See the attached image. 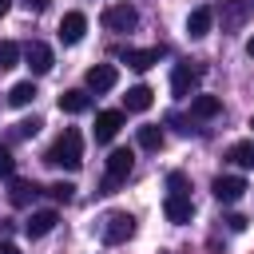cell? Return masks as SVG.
Wrapping results in <instances>:
<instances>
[{
  "label": "cell",
  "instance_id": "obj_1",
  "mask_svg": "<svg viewBox=\"0 0 254 254\" xmlns=\"http://www.w3.org/2000/svg\"><path fill=\"white\" fill-rule=\"evenodd\" d=\"M44 163L48 167H64V171H79L83 167V135L75 127H67L48 151H44Z\"/></svg>",
  "mask_w": 254,
  "mask_h": 254
},
{
  "label": "cell",
  "instance_id": "obj_2",
  "mask_svg": "<svg viewBox=\"0 0 254 254\" xmlns=\"http://www.w3.org/2000/svg\"><path fill=\"white\" fill-rule=\"evenodd\" d=\"M131 167H135V155H131L127 147L111 151V155H107V175H103V183H99V194H115L119 183H127Z\"/></svg>",
  "mask_w": 254,
  "mask_h": 254
},
{
  "label": "cell",
  "instance_id": "obj_3",
  "mask_svg": "<svg viewBox=\"0 0 254 254\" xmlns=\"http://www.w3.org/2000/svg\"><path fill=\"white\" fill-rule=\"evenodd\" d=\"M99 234H103V242H107V246H119V242H127V238L135 234V214H127V210H111V214L103 218Z\"/></svg>",
  "mask_w": 254,
  "mask_h": 254
},
{
  "label": "cell",
  "instance_id": "obj_4",
  "mask_svg": "<svg viewBox=\"0 0 254 254\" xmlns=\"http://www.w3.org/2000/svg\"><path fill=\"white\" fill-rule=\"evenodd\" d=\"M198 79H202L198 64H175V71H171V95L175 99H190L194 87H198Z\"/></svg>",
  "mask_w": 254,
  "mask_h": 254
},
{
  "label": "cell",
  "instance_id": "obj_5",
  "mask_svg": "<svg viewBox=\"0 0 254 254\" xmlns=\"http://www.w3.org/2000/svg\"><path fill=\"white\" fill-rule=\"evenodd\" d=\"M99 20H103L107 32H131L139 24V12H135V4H107Z\"/></svg>",
  "mask_w": 254,
  "mask_h": 254
},
{
  "label": "cell",
  "instance_id": "obj_6",
  "mask_svg": "<svg viewBox=\"0 0 254 254\" xmlns=\"http://www.w3.org/2000/svg\"><path fill=\"white\" fill-rule=\"evenodd\" d=\"M250 16H254V0H222L218 24H222V32H238Z\"/></svg>",
  "mask_w": 254,
  "mask_h": 254
},
{
  "label": "cell",
  "instance_id": "obj_7",
  "mask_svg": "<svg viewBox=\"0 0 254 254\" xmlns=\"http://www.w3.org/2000/svg\"><path fill=\"white\" fill-rule=\"evenodd\" d=\"M20 56H24V64L32 67V75H48V71H52V64H56V60H52V48H48V44H40V40H32Z\"/></svg>",
  "mask_w": 254,
  "mask_h": 254
},
{
  "label": "cell",
  "instance_id": "obj_8",
  "mask_svg": "<svg viewBox=\"0 0 254 254\" xmlns=\"http://www.w3.org/2000/svg\"><path fill=\"white\" fill-rule=\"evenodd\" d=\"M210 190H214L218 202H238V198L246 194V179H238V175H218V179L210 183Z\"/></svg>",
  "mask_w": 254,
  "mask_h": 254
},
{
  "label": "cell",
  "instance_id": "obj_9",
  "mask_svg": "<svg viewBox=\"0 0 254 254\" xmlns=\"http://www.w3.org/2000/svg\"><path fill=\"white\" fill-rule=\"evenodd\" d=\"M163 214H167V222H190V214H194V202H190V194H167L163 198Z\"/></svg>",
  "mask_w": 254,
  "mask_h": 254
},
{
  "label": "cell",
  "instance_id": "obj_10",
  "mask_svg": "<svg viewBox=\"0 0 254 254\" xmlns=\"http://www.w3.org/2000/svg\"><path fill=\"white\" fill-rule=\"evenodd\" d=\"M159 60H163V48H127V52H123V64L135 67V71H147V67H155Z\"/></svg>",
  "mask_w": 254,
  "mask_h": 254
},
{
  "label": "cell",
  "instance_id": "obj_11",
  "mask_svg": "<svg viewBox=\"0 0 254 254\" xmlns=\"http://www.w3.org/2000/svg\"><path fill=\"white\" fill-rule=\"evenodd\" d=\"M83 32H87V16H83V12H67V16L60 20V40H64V44H79Z\"/></svg>",
  "mask_w": 254,
  "mask_h": 254
},
{
  "label": "cell",
  "instance_id": "obj_12",
  "mask_svg": "<svg viewBox=\"0 0 254 254\" xmlns=\"http://www.w3.org/2000/svg\"><path fill=\"white\" fill-rule=\"evenodd\" d=\"M115 79H119V71H115L111 64H95V67H87V87H91V91H111Z\"/></svg>",
  "mask_w": 254,
  "mask_h": 254
},
{
  "label": "cell",
  "instance_id": "obj_13",
  "mask_svg": "<svg viewBox=\"0 0 254 254\" xmlns=\"http://www.w3.org/2000/svg\"><path fill=\"white\" fill-rule=\"evenodd\" d=\"M119 127H123V111H99L95 115V139L99 143H111Z\"/></svg>",
  "mask_w": 254,
  "mask_h": 254
},
{
  "label": "cell",
  "instance_id": "obj_14",
  "mask_svg": "<svg viewBox=\"0 0 254 254\" xmlns=\"http://www.w3.org/2000/svg\"><path fill=\"white\" fill-rule=\"evenodd\" d=\"M56 222H60L56 210H32V218L24 222V234H28V238H44V234H52Z\"/></svg>",
  "mask_w": 254,
  "mask_h": 254
},
{
  "label": "cell",
  "instance_id": "obj_15",
  "mask_svg": "<svg viewBox=\"0 0 254 254\" xmlns=\"http://www.w3.org/2000/svg\"><path fill=\"white\" fill-rule=\"evenodd\" d=\"M87 107H91V95H87L83 87H71V91L60 95V111H67V115H79V111H87Z\"/></svg>",
  "mask_w": 254,
  "mask_h": 254
},
{
  "label": "cell",
  "instance_id": "obj_16",
  "mask_svg": "<svg viewBox=\"0 0 254 254\" xmlns=\"http://www.w3.org/2000/svg\"><path fill=\"white\" fill-rule=\"evenodd\" d=\"M222 111V99L218 95H190V115L194 119H214Z\"/></svg>",
  "mask_w": 254,
  "mask_h": 254
},
{
  "label": "cell",
  "instance_id": "obj_17",
  "mask_svg": "<svg viewBox=\"0 0 254 254\" xmlns=\"http://www.w3.org/2000/svg\"><path fill=\"white\" fill-rule=\"evenodd\" d=\"M210 24H214V12H210V8H194V12L187 16V32H190L194 40H202V36L210 32Z\"/></svg>",
  "mask_w": 254,
  "mask_h": 254
},
{
  "label": "cell",
  "instance_id": "obj_18",
  "mask_svg": "<svg viewBox=\"0 0 254 254\" xmlns=\"http://www.w3.org/2000/svg\"><path fill=\"white\" fill-rule=\"evenodd\" d=\"M151 95H155V91H151L147 83H135V87H127L123 107H127V111H147V107H151Z\"/></svg>",
  "mask_w": 254,
  "mask_h": 254
},
{
  "label": "cell",
  "instance_id": "obj_19",
  "mask_svg": "<svg viewBox=\"0 0 254 254\" xmlns=\"http://www.w3.org/2000/svg\"><path fill=\"white\" fill-rule=\"evenodd\" d=\"M40 194V187L36 183H24V179H12V190H8V198H12V206H28L32 198Z\"/></svg>",
  "mask_w": 254,
  "mask_h": 254
},
{
  "label": "cell",
  "instance_id": "obj_20",
  "mask_svg": "<svg viewBox=\"0 0 254 254\" xmlns=\"http://www.w3.org/2000/svg\"><path fill=\"white\" fill-rule=\"evenodd\" d=\"M32 99H36V83H32V79L12 83V91H8V103H12V107H28Z\"/></svg>",
  "mask_w": 254,
  "mask_h": 254
},
{
  "label": "cell",
  "instance_id": "obj_21",
  "mask_svg": "<svg viewBox=\"0 0 254 254\" xmlns=\"http://www.w3.org/2000/svg\"><path fill=\"white\" fill-rule=\"evenodd\" d=\"M135 139H139V147H143V151H159V147H163V127H155V123H143Z\"/></svg>",
  "mask_w": 254,
  "mask_h": 254
},
{
  "label": "cell",
  "instance_id": "obj_22",
  "mask_svg": "<svg viewBox=\"0 0 254 254\" xmlns=\"http://www.w3.org/2000/svg\"><path fill=\"white\" fill-rule=\"evenodd\" d=\"M226 159H230L234 167H254V139H246V143H234V147L226 151Z\"/></svg>",
  "mask_w": 254,
  "mask_h": 254
},
{
  "label": "cell",
  "instance_id": "obj_23",
  "mask_svg": "<svg viewBox=\"0 0 254 254\" xmlns=\"http://www.w3.org/2000/svg\"><path fill=\"white\" fill-rule=\"evenodd\" d=\"M20 64V48L12 44V40H0V71H8V67H16Z\"/></svg>",
  "mask_w": 254,
  "mask_h": 254
},
{
  "label": "cell",
  "instance_id": "obj_24",
  "mask_svg": "<svg viewBox=\"0 0 254 254\" xmlns=\"http://www.w3.org/2000/svg\"><path fill=\"white\" fill-rule=\"evenodd\" d=\"M40 127H44V123H40L36 115H32V119H20V123L12 127V139H32V135H36Z\"/></svg>",
  "mask_w": 254,
  "mask_h": 254
},
{
  "label": "cell",
  "instance_id": "obj_25",
  "mask_svg": "<svg viewBox=\"0 0 254 254\" xmlns=\"http://www.w3.org/2000/svg\"><path fill=\"white\" fill-rule=\"evenodd\" d=\"M44 190H48L56 202H71V190H75V187H71V183H52V187H44Z\"/></svg>",
  "mask_w": 254,
  "mask_h": 254
},
{
  "label": "cell",
  "instance_id": "obj_26",
  "mask_svg": "<svg viewBox=\"0 0 254 254\" xmlns=\"http://www.w3.org/2000/svg\"><path fill=\"white\" fill-rule=\"evenodd\" d=\"M167 187H171V194H190V190H187V175H183V171H171V175H167Z\"/></svg>",
  "mask_w": 254,
  "mask_h": 254
},
{
  "label": "cell",
  "instance_id": "obj_27",
  "mask_svg": "<svg viewBox=\"0 0 254 254\" xmlns=\"http://www.w3.org/2000/svg\"><path fill=\"white\" fill-rule=\"evenodd\" d=\"M12 171H16V159L8 147H0V179H12Z\"/></svg>",
  "mask_w": 254,
  "mask_h": 254
},
{
  "label": "cell",
  "instance_id": "obj_28",
  "mask_svg": "<svg viewBox=\"0 0 254 254\" xmlns=\"http://www.w3.org/2000/svg\"><path fill=\"white\" fill-rule=\"evenodd\" d=\"M222 222H226V230H234V234H238V230H246V218H242V214H226Z\"/></svg>",
  "mask_w": 254,
  "mask_h": 254
},
{
  "label": "cell",
  "instance_id": "obj_29",
  "mask_svg": "<svg viewBox=\"0 0 254 254\" xmlns=\"http://www.w3.org/2000/svg\"><path fill=\"white\" fill-rule=\"evenodd\" d=\"M20 4H24V8H28V12H44V8H48V4H52V0H20Z\"/></svg>",
  "mask_w": 254,
  "mask_h": 254
},
{
  "label": "cell",
  "instance_id": "obj_30",
  "mask_svg": "<svg viewBox=\"0 0 254 254\" xmlns=\"http://www.w3.org/2000/svg\"><path fill=\"white\" fill-rule=\"evenodd\" d=\"M0 254H20V246L16 242H0Z\"/></svg>",
  "mask_w": 254,
  "mask_h": 254
},
{
  "label": "cell",
  "instance_id": "obj_31",
  "mask_svg": "<svg viewBox=\"0 0 254 254\" xmlns=\"http://www.w3.org/2000/svg\"><path fill=\"white\" fill-rule=\"evenodd\" d=\"M8 8H12V0H0V16H8Z\"/></svg>",
  "mask_w": 254,
  "mask_h": 254
},
{
  "label": "cell",
  "instance_id": "obj_32",
  "mask_svg": "<svg viewBox=\"0 0 254 254\" xmlns=\"http://www.w3.org/2000/svg\"><path fill=\"white\" fill-rule=\"evenodd\" d=\"M246 56H254V36H250V40H246Z\"/></svg>",
  "mask_w": 254,
  "mask_h": 254
},
{
  "label": "cell",
  "instance_id": "obj_33",
  "mask_svg": "<svg viewBox=\"0 0 254 254\" xmlns=\"http://www.w3.org/2000/svg\"><path fill=\"white\" fill-rule=\"evenodd\" d=\"M250 131H254V115H250Z\"/></svg>",
  "mask_w": 254,
  "mask_h": 254
}]
</instances>
